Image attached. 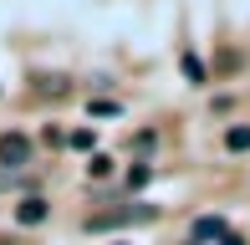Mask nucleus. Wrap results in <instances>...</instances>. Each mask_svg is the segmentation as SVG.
<instances>
[{"label":"nucleus","instance_id":"1","mask_svg":"<svg viewBox=\"0 0 250 245\" xmlns=\"http://www.w3.org/2000/svg\"><path fill=\"white\" fill-rule=\"evenodd\" d=\"M138 220H153V204H123V209H102V215L87 220V230H118V225H138Z\"/></svg>","mask_w":250,"mask_h":245},{"label":"nucleus","instance_id":"2","mask_svg":"<svg viewBox=\"0 0 250 245\" xmlns=\"http://www.w3.org/2000/svg\"><path fill=\"white\" fill-rule=\"evenodd\" d=\"M0 163L5 169H26L31 163V138L26 133H0Z\"/></svg>","mask_w":250,"mask_h":245},{"label":"nucleus","instance_id":"3","mask_svg":"<svg viewBox=\"0 0 250 245\" xmlns=\"http://www.w3.org/2000/svg\"><path fill=\"white\" fill-rule=\"evenodd\" d=\"M230 230H225V220L220 215H204V220H194V245L199 240H225Z\"/></svg>","mask_w":250,"mask_h":245},{"label":"nucleus","instance_id":"4","mask_svg":"<svg viewBox=\"0 0 250 245\" xmlns=\"http://www.w3.org/2000/svg\"><path fill=\"white\" fill-rule=\"evenodd\" d=\"M225 148H230V153H245V148H250V122H235V128H225Z\"/></svg>","mask_w":250,"mask_h":245},{"label":"nucleus","instance_id":"5","mask_svg":"<svg viewBox=\"0 0 250 245\" xmlns=\"http://www.w3.org/2000/svg\"><path fill=\"white\" fill-rule=\"evenodd\" d=\"M16 220L21 225H41V220H46V199H26V204L16 209Z\"/></svg>","mask_w":250,"mask_h":245},{"label":"nucleus","instance_id":"6","mask_svg":"<svg viewBox=\"0 0 250 245\" xmlns=\"http://www.w3.org/2000/svg\"><path fill=\"white\" fill-rule=\"evenodd\" d=\"M66 92V77H41V97H62Z\"/></svg>","mask_w":250,"mask_h":245},{"label":"nucleus","instance_id":"7","mask_svg":"<svg viewBox=\"0 0 250 245\" xmlns=\"http://www.w3.org/2000/svg\"><path fill=\"white\" fill-rule=\"evenodd\" d=\"M87 174H92V179H107V174H112V159H107V153H97V159L87 163Z\"/></svg>","mask_w":250,"mask_h":245},{"label":"nucleus","instance_id":"8","mask_svg":"<svg viewBox=\"0 0 250 245\" xmlns=\"http://www.w3.org/2000/svg\"><path fill=\"white\" fill-rule=\"evenodd\" d=\"M143 184H148V163H133L128 169V189H143Z\"/></svg>","mask_w":250,"mask_h":245},{"label":"nucleus","instance_id":"9","mask_svg":"<svg viewBox=\"0 0 250 245\" xmlns=\"http://www.w3.org/2000/svg\"><path fill=\"white\" fill-rule=\"evenodd\" d=\"M184 77H189V82H204V66H199V57H184Z\"/></svg>","mask_w":250,"mask_h":245},{"label":"nucleus","instance_id":"10","mask_svg":"<svg viewBox=\"0 0 250 245\" xmlns=\"http://www.w3.org/2000/svg\"><path fill=\"white\" fill-rule=\"evenodd\" d=\"M220 245H245V240H240V235H225V240H220Z\"/></svg>","mask_w":250,"mask_h":245}]
</instances>
